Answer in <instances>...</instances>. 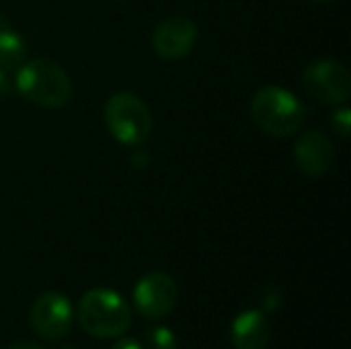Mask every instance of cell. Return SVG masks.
Segmentation results:
<instances>
[{
	"label": "cell",
	"instance_id": "cell-1",
	"mask_svg": "<svg viewBox=\"0 0 351 349\" xmlns=\"http://www.w3.org/2000/svg\"><path fill=\"white\" fill-rule=\"evenodd\" d=\"M14 88L27 101L47 109L66 107L72 99V80L68 72L49 58H35L16 68Z\"/></svg>",
	"mask_w": 351,
	"mask_h": 349
},
{
	"label": "cell",
	"instance_id": "cell-2",
	"mask_svg": "<svg viewBox=\"0 0 351 349\" xmlns=\"http://www.w3.org/2000/svg\"><path fill=\"white\" fill-rule=\"evenodd\" d=\"M80 327L97 339L121 337L132 325V309L111 288H93L82 294L76 306Z\"/></svg>",
	"mask_w": 351,
	"mask_h": 349
},
{
	"label": "cell",
	"instance_id": "cell-3",
	"mask_svg": "<svg viewBox=\"0 0 351 349\" xmlns=\"http://www.w3.org/2000/svg\"><path fill=\"white\" fill-rule=\"evenodd\" d=\"M306 105L282 86L269 84L255 93L251 101L253 121L269 136L284 138L296 134L306 121Z\"/></svg>",
	"mask_w": 351,
	"mask_h": 349
},
{
	"label": "cell",
	"instance_id": "cell-4",
	"mask_svg": "<svg viewBox=\"0 0 351 349\" xmlns=\"http://www.w3.org/2000/svg\"><path fill=\"white\" fill-rule=\"evenodd\" d=\"M109 134L125 146H140L152 134V113L134 93H115L103 109Z\"/></svg>",
	"mask_w": 351,
	"mask_h": 349
},
{
	"label": "cell",
	"instance_id": "cell-5",
	"mask_svg": "<svg viewBox=\"0 0 351 349\" xmlns=\"http://www.w3.org/2000/svg\"><path fill=\"white\" fill-rule=\"evenodd\" d=\"M302 86L325 105H341L351 95L350 70L337 60H315L302 72Z\"/></svg>",
	"mask_w": 351,
	"mask_h": 349
},
{
	"label": "cell",
	"instance_id": "cell-6",
	"mask_svg": "<svg viewBox=\"0 0 351 349\" xmlns=\"http://www.w3.org/2000/svg\"><path fill=\"white\" fill-rule=\"evenodd\" d=\"M179 290L175 280L165 272H150L142 276L134 288V304L146 319H165L177 304Z\"/></svg>",
	"mask_w": 351,
	"mask_h": 349
},
{
	"label": "cell",
	"instance_id": "cell-7",
	"mask_svg": "<svg viewBox=\"0 0 351 349\" xmlns=\"http://www.w3.org/2000/svg\"><path fill=\"white\" fill-rule=\"evenodd\" d=\"M29 323L43 339H62L72 329V304L60 292H43L31 306Z\"/></svg>",
	"mask_w": 351,
	"mask_h": 349
},
{
	"label": "cell",
	"instance_id": "cell-8",
	"mask_svg": "<svg viewBox=\"0 0 351 349\" xmlns=\"http://www.w3.org/2000/svg\"><path fill=\"white\" fill-rule=\"evenodd\" d=\"M197 41V25L189 16L162 19L152 31V47L165 60H181Z\"/></svg>",
	"mask_w": 351,
	"mask_h": 349
},
{
	"label": "cell",
	"instance_id": "cell-9",
	"mask_svg": "<svg viewBox=\"0 0 351 349\" xmlns=\"http://www.w3.org/2000/svg\"><path fill=\"white\" fill-rule=\"evenodd\" d=\"M294 158L298 169L308 177H321L325 175L335 160V148L327 134L319 130L304 132L296 146H294Z\"/></svg>",
	"mask_w": 351,
	"mask_h": 349
},
{
	"label": "cell",
	"instance_id": "cell-10",
	"mask_svg": "<svg viewBox=\"0 0 351 349\" xmlns=\"http://www.w3.org/2000/svg\"><path fill=\"white\" fill-rule=\"evenodd\" d=\"M271 337V327L261 311L241 313L230 327V339L237 349H265Z\"/></svg>",
	"mask_w": 351,
	"mask_h": 349
},
{
	"label": "cell",
	"instance_id": "cell-11",
	"mask_svg": "<svg viewBox=\"0 0 351 349\" xmlns=\"http://www.w3.org/2000/svg\"><path fill=\"white\" fill-rule=\"evenodd\" d=\"M27 62V43L25 39L8 27L0 29V68L2 70H16Z\"/></svg>",
	"mask_w": 351,
	"mask_h": 349
},
{
	"label": "cell",
	"instance_id": "cell-12",
	"mask_svg": "<svg viewBox=\"0 0 351 349\" xmlns=\"http://www.w3.org/2000/svg\"><path fill=\"white\" fill-rule=\"evenodd\" d=\"M146 346L150 349H177V337L167 327H152L146 331Z\"/></svg>",
	"mask_w": 351,
	"mask_h": 349
},
{
	"label": "cell",
	"instance_id": "cell-13",
	"mask_svg": "<svg viewBox=\"0 0 351 349\" xmlns=\"http://www.w3.org/2000/svg\"><path fill=\"white\" fill-rule=\"evenodd\" d=\"M331 125L335 130L337 136L341 138H348L350 136V128H351V111L348 107H339L335 109V113L331 115Z\"/></svg>",
	"mask_w": 351,
	"mask_h": 349
},
{
	"label": "cell",
	"instance_id": "cell-14",
	"mask_svg": "<svg viewBox=\"0 0 351 349\" xmlns=\"http://www.w3.org/2000/svg\"><path fill=\"white\" fill-rule=\"evenodd\" d=\"M282 304V294L278 292V290H274V288H269V290H265V294H263V298H261V306L265 309V311H278V306Z\"/></svg>",
	"mask_w": 351,
	"mask_h": 349
},
{
	"label": "cell",
	"instance_id": "cell-15",
	"mask_svg": "<svg viewBox=\"0 0 351 349\" xmlns=\"http://www.w3.org/2000/svg\"><path fill=\"white\" fill-rule=\"evenodd\" d=\"M111 349H146V348H144V344H140L136 337H121V339H117V341L113 344V348Z\"/></svg>",
	"mask_w": 351,
	"mask_h": 349
},
{
	"label": "cell",
	"instance_id": "cell-16",
	"mask_svg": "<svg viewBox=\"0 0 351 349\" xmlns=\"http://www.w3.org/2000/svg\"><path fill=\"white\" fill-rule=\"evenodd\" d=\"M10 88H12V84H10L8 72L0 68V101H4L10 95Z\"/></svg>",
	"mask_w": 351,
	"mask_h": 349
},
{
	"label": "cell",
	"instance_id": "cell-17",
	"mask_svg": "<svg viewBox=\"0 0 351 349\" xmlns=\"http://www.w3.org/2000/svg\"><path fill=\"white\" fill-rule=\"evenodd\" d=\"M6 349H43L39 344H35V341H14V344H10Z\"/></svg>",
	"mask_w": 351,
	"mask_h": 349
},
{
	"label": "cell",
	"instance_id": "cell-18",
	"mask_svg": "<svg viewBox=\"0 0 351 349\" xmlns=\"http://www.w3.org/2000/svg\"><path fill=\"white\" fill-rule=\"evenodd\" d=\"M319 2H325V0H319Z\"/></svg>",
	"mask_w": 351,
	"mask_h": 349
},
{
	"label": "cell",
	"instance_id": "cell-19",
	"mask_svg": "<svg viewBox=\"0 0 351 349\" xmlns=\"http://www.w3.org/2000/svg\"><path fill=\"white\" fill-rule=\"evenodd\" d=\"M66 349H74V348H66Z\"/></svg>",
	"mask_w": 351,
	"mask_h": 349
}]
</instances>
